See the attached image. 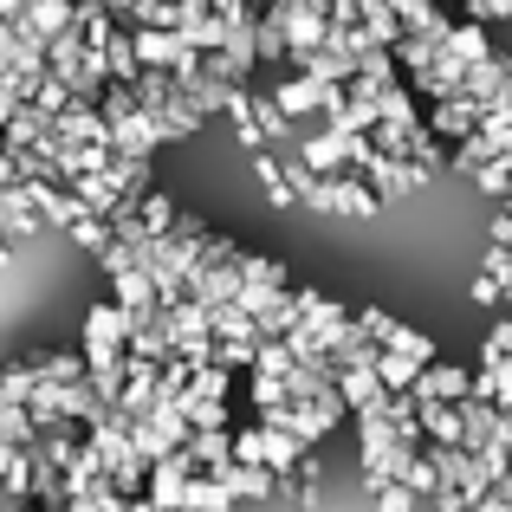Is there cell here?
Instances as JSON below:
<instances>
[{
  "label": "cell",
  "instance_id": "5bb4252c",
  "mask_svg": "<svg viewBox=\"0 0 512 512\" xmlns=\"http://www.w3.org/2000/svg\"><path fill=\"white\" fill-rule=\"evenodd\" d=\"M227 389H234V370H221V363H201L195 383H188V396L175 402V409H208V402H227Z\"/></svg>",
  "mask_w": 512,
  "mask_h": 512
},
{
  "label": "cell",
  "instance_id": "7c38bea8",
  "mask_svg": "<svg viewBox=\"0 0 512 512\" xmlns=\"http://www.w3.org/2000/svg\"><path fill=\"white\" fill-rule=\"evenodd\" d=\"M188 454H195L201 474H227V467H234V428H195Z\"/></svg>",
  "mask_w": 512,
  "mask_h": 512
},
{
  "label": "cell",
  "instance_id": "4316f807",
  "mask_svg": "<svg viewBox=\"0 0 512 512\" xmlns=\"http://www.w3.org/2000/svg\"><path fill=\"white\" fill-rule=\"evenodd\" d=\"M480 273L500 279V286H512V247H493V240H487V247H480Z\"/></svg>",
  "mask_w": 512,
  "mask_h": 512
},
{
  "label": "cell",
  "instance_id": "44dd1931",
  "mask_svg": "<svg viewBox=\"0 0 512 512\" xmlns=\"http://www.w3.org/2000/svg\"><path fill=\"white\" fill-rule=\"evenodd\" d=\"M389 350H396V357H409V363H422V370H435V363H441L435 338H428V331H415V325H396V338H389Z\"/></svg>",
  "mask_w": 512,
  "mask_h": 512
},
{
  "label": "cell",
  "instance_id": "2e32d148",
  "mask_svg": "<svg viewBox=\"0 0 512 512\" xmlns=\"http://www.w3.org/2000/svg\"><path fill=\"white\" fill-rule=\"evenodd\" d=\"M448 59H461L467 72H474V65H487V59H493L487 26H480V20H461V26H454V39H448Z\"/></svg>",
  "mask_w": 512,
  "mask_h": 512
},
{
  "label": "cell",
  "instance_id": "9a60e30c",
  "mask_svg": "<svg viewBox=\"0 0 512 512\" xmlns=\"http://www.w3.org/2000/svg\"><path fill=\"white\" fill-rule=\"evenodd\" d=\"M422 363H409V357H396V350H383V357H376V383L389 389V396H415V389H422Z\"/></svg>",
  "mask_w": 512,
  "mask_h": 512
},
{
  "label": "cell",
  "instance_id": "d4e9b609",
  "mask_svg": "<svg viewBox=\"0 0 512 512\" xmlns=\"http://www.w3.org/2000/svg\"><path fill=\"white\" fill-rule=\"evenodd\" d=\"M253 370H260V376H279V383H286V376L299 370V357H292V344L266 338V344H260V363H253Z\"/></svg>",
  "mask_w": 512,
  "mask_h": 512
},
{
  "label": "cell",
  "instance_id": "f1b7e54d",
  "mask_svg": "<svg viewBox=\"0 0 512 512\" xmlns=\"http://www.w3.org/2000/svg\"><path fill=\"white\" fill-rule=\"evenodd\" d=\"M467 299H474V305H506V286H500V279H487V273H474Z\"/></svg>",
  "mask_w": 512,
  "mask_h": 512
},
{
  "label": "cell",
  "instance_id": "3957f363",
  "mask_svg": "<svg viewBox=\"0 0 512 512\" xmlns=\"http://www.w3.org/2000/svg\"><path fill=\"white\" fill-rule=\"evenodd\" d=\"M195 474H201V467H195V454H169V461H156L150 467V493H143V500H150L156 512H182V500H188V487H195Z\"/></svg>",
  "mask_w": 512,
  "mask_h": 512
},
{
  "label": "cell",
  "instance_id": "7a4b0ae2",
  "mask_svg": "<svg viewBox=\"0 0 512 512\" xmlns=\"http://www.w3.org/2000/svg\"><path fill=\"white\" fill-rule=\"evenodd\" d=\"M169 344L182 363H214V325H208V305H175L169 312Z\"/></svg>",
  "mask_w": 512,
  "mask_h": 512
},
{
  "label": "cell",
  "instance_id": "8992f818",
  "mask_svg": "<svg viewBox=\"0 0 512 512\" xmlns=\"http://www.w3.org/2000/svg\"><path fill=\"white\" fill-rule=\"evenodd\" d=\"M480 104H467V98H448V104H428V137L435 143H454V150H461V143H474L480 137Z\"/></svg>",
  "mask_w": 512,
  "mask_h": 512
},
{
  "label": "cell",
  "instance_id": "603a6c76",
  "mask_svg": "<svg viewBox=\"0 0 512 512\" xmlns=\"http://www.w3.org/2000/svg\"><path fill=\"white\" fill-rule=\"evenodd\" d=\"M247 396H253V409H260V415H273V409H292V389L279 383V376H260V370L247 376Z\"/></svg>",
  "mask_w": 512,
  "mask_h": 512
},
{
  "label": "cell",
  "instance_id": "8fae6325",
  "mask_svg": "<svg viewBox=\"0 0 512 512\" xmlns=\"http://www.w3.org/2000/svg\"><path fill=\"white\" fill-rule=\"evenodd\" d=\"M98 59H104V72H111V85H130V91L143 85V59H137V33H130V26H117V39Z\"/></svg>",
  "mask_w": 512,
  "mask_h": 512
},
{
  "label": "cell",
  "instance_id": "d6986e66",
  "mask_svg": "<svg viewBox=\"0 0 512 512\" xmlns=\"http://www.w3.org/2000/svg\"><path fill=\"white\" fill-rule=\"evenodd\" d=\"M240 279L260 292H292V273L279 260H266V253H240Z\"/></svg>",
  "mask_w": 512,
  "mask_h": 512
},
{
  "label": "cell",
  "instance_id": "836d02e7",
  "mask_svg": "<svg viewBox=\"0 0 512 512\" xmlns=\"http://www.w3.org/2000/svg\"><path fill=\"white\" fill-rule=\"evenodd\" d=\"M0 91H7V72H0Z\"/></svg>",
  "mask_w": 512,
  "mask_h": 512
},
{
  "label": "cell",
  "instance_id": "52a82bcc",
  "mask_svg": "<svg viewBox=\"0 0 512 512\" xmlns=\"http://www.w3.org/2000/svg\"><path fill=\"white\" fill-rule=\"evenodd\" d=\"M266 91H273V104L292 117V124H299V117H318V124H325V91H331V85H318V78L292 72V78H273Z\"/></svg>",
  "mask_w": 512,
  "mask_h": 512
},
{
  "label": "cell",
  "instance_id": "e0dca14e",
  "mask_svg": "<svg viewBox=\"0 0 512 512\" xmlns=\"http://www.w3.org/2000/svg\"><path fill=\"white\" fill-rule=\"evenodd\" d=\"M234 500H266V493H279V474H266V467H227V474H214Z\"/></svg>",
  "mask_w": 512,
  "mask_h": 512
},
{
  "label": "cell",
  "instance_id": "ffe728a7",
  "mask_svg": "<svg viewBox=\"0 0 512 512\" xmlns=\"http://www.w3.org/2000/svg\"><path fill=\"white\" fill-rule=\"evenodd\" d=\"M33 396H39V383H33V370H26V363L0 370V415H7V409H33Z\"/></svg>",
  "mask_w": 512,
  "mask_h": 512
},
{
  "label": "cell",
  "instance_id": "ac0fdd59",
  "mask_svg": "<svg viewBox=\"0 0 512 512\" xmlns=\"http://www.w3.org/2000/svg\"><path fill=\"white\" fill-rule=\"evenodd\" d=\"M201 117H208V111H201L188 91H175L163 111H156V130H163V143H169V137H188V130H201Z\"/></svg>",
  "mask_w": 512,
  "mask_h": 512
},
{
  "label": "cell",
  "instance_id": "83f0119b",
  "mask_svg": "<svg viewBox=\"0 0 512 512\" xmlns=\"http://www.w3.org/2000/svg\"><path fill=\"white\" fill-rule=\"evenodd\" d=\"M370 512H415V493L409 487H383V493H370Z\"/></svg>",
  "mask_w": 512,
  "mask_h": 512
},
{
  "label": "cell",
  "instance_id": "6da1fadb",
  "mask_svg": "<svg viewBox=\"0 0 512 512\" xmlns=\"http://www.w3.org/2000/svg\"><path fill=\"white\" fill-rule=\"evenodd\" d=\"M350 156H357V137H338V130L318 124L312 137L299 143V156H292V163H305L318 182H338V175H350Z\"/></svg>",
  "mask_w": 512,
  "mask_h": 512
},
{
  "label": "cell",
  "instance_id": "30bf717a",
  "mask_svg": "<svg viewBox=\"0 0 512 512\" xmlns=\"http://www.w3.org/2000/svg\"><path fill=\"white\" fill-rule=\"evenodd\" d=\"M415 396H428V402H454V409H461V402H474V370H467V363H448V357H441L435 370L422 376V389H415Z\"/></svg>",
  "mask_w": 512,
  "mask_h": 512
},
{
  "label": "cell",
  "instance_id": "7402d4cb",
  "mask_svg": "<svg viewBox=\"0 0 512 512\" xmlns=\"http://www.w3.org/2000/svg\"><path fill=\"white\" fill-rule=\"evenodd\" d=\"M182 512H234V493H227L214 474H195V487H188Z\"/></svg>",
  "mask_w": 512,
  "mask_h": 512
},
{
  "label": "cell",
  "instance_id": "277c9868",
  "mask_svg": "<svg viewBox=\"0 0 512 512\" xmlns=\"http://www.w3.org/2000/svg\"><path fill=\"white\" fill-rule=\"evenodd\" d=\"M20 363L33 370V383H39V389H78V383H91L85 350H26Z\"/></svg>",
  "mask_w": 512,
  "mask_h": 512
},
{
  "label": "cell",
  "instance_id": "484cf974",
  "mask_svg": "<svg viewBox=\"0 0 512 512\" xmlns=\"http://www.w3.org/2000/svg\"><path fill=\"white\" fill-rule=\"evenodd\" d=\"M480 363H512V318L487 331V344H480Z\"/></svg>",
  "mask_w": 512,
  "mask_h": 512
},
{
  "label": "cell",
  "instance_id": "cb8c5ba5",
  "mask_svg": "<svg viewBox=\"0 0 512 512\" xmlns=\"http://www.w3.org/2000/svg\"><path fill=\"white\" fill-rule=\"evenodd\" d=\"M474 188H480V195H493V201H512V156H493V163L474 175Z\"/></svg>",
  "mask_w": 512,
  "mask_h": 512
},
{
  "label": "cell",
  "instance_id": "5b68a950",
  "mask_svg": "<svg viewBox=\"0 0 512 512\" xmlns=\"http://www.w3.org/2000/svg\"><path fill=\"white\" fill-rule=\"evenodd\" d=\"M137 325H143V318H137V312H124L117 299L91 305V312H85V350H130Z\"/></svg>",
  "mask_w": 512,
  "mask_h": 512
},
{
  "label": "cell",
  "instance_id": "4fadbf2b",
  "mask_svg": "<svg viewBox=\"0 0 512 512\" xmlns=\"http://www.w3.org/2000/svg\"><path fill=\"white\" fill-rule=\"evenodd\" d=\"M396 487H409L415 500H435V493H441V467H435V448H409V461H402Z\"/></svg>",
  "mask_w": 512,
  "mask_h": 512
},
{
  "label": "cell",
  "instance_id": "ba28073f",
  "mask_svg": "<svg viewBox=\"0 0 512 512\" xmlns=\"http://www.w3.org/2000/svg\"><path fill=\"white\" fill-rule=\"evenodd\" d=\"M33 201H39V214H46V227H59V234H78V227L91 221L85 195H72V188H59V182H39Z\"/></svg>",
  "mask_w": 512,
  "mask_h": 512
},
{
  "label": "cell",
  "instance_id": "9c48e42d",
  "mask_svg": "<svg viewBox=\"0 0 512 512\" xmlns=\"http://www.w3.org/2000/svg\"><path fill=\"white\" fill-rule=\"evenodd\" d=\"M46 227V214H39V201H33V188H0V240H26V234H39Z\"/></svg>",
  "mask_w": 512,
  "mask_h": 512
},
{
  "label": "cell",
  "instance_id": "f546056e",
  "mask_svg": "<svg viewBox=\"0 0 512 512\" xmlns=\"http://www.w3.org/2000/svg\"><path fill=\"white\" fill-rule=\"evenodd\" d=\"M467 20H480V26L512 20V0H474V7H467Z\"/></svg>",
  "mask_w": 512,
  "mask_h": 512
},
{
  "label": "cell",
  "instance_id": "d6a6232c",
  "mask_svg": "<svg viewBox=\"0 0 512 512\" xmlns=\"http://www.w3.org/2000/svg\"><path fill=\"white\" fill-rule=\"evenodd\" d=\"M65 512H98V506H91V500H72V506H65Z\"/></svg>",
  "mask_w": 512,
  "mask_h": 512
},
{
  "label": "cell",
  "instance_id": "1f68e13d",
  "mask_svg": "<svg viewBox=\"0 0 512 512\" xmlns=\"http://www.w3.org/2000/svg\"><path fill=\"white\" fill-rule=\"evenodd\" d=\"M474 512H512V506H506V500H500V493H493V500H480V506H474Z\"/></svg>",
  "mask_w": 512,
  "mask_h": 512
},
{
  "label": "cell",
  "instance_id": "4dcf8cb0",
  "mask_svg": "<svg viewBox=\"0 0 512 512\" xmlns=\"http://www.w3.org/2000/svg\"><path fill=\"white\" fill-rule=\"evenodd\" d=\"M188 422H195V428H234V422H227V402H208V409H188Z\"/></svg>",
  "mask_w": 512,
  "mask_h": 512
}]
</instances>
